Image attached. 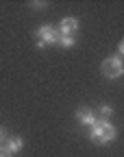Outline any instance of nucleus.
Returning <instances> with one entry per match:
<instances>
[{"instance_id": "nucleus-1", "label": "nucleus", "mask_w": 124, "mask_h": 157, "mask_svg": "<svg viewBox=\"0 0 124 157\" xmlns=\"http://www.w3.org/2000/svg\"><path fill=\"white\" fill-rule=\"evenodd\" d=\"M115 135H118V129L109 120H105V118H98L89 127V140L96 144H109L115 140Z\"/></svg>"}, {"instance_id": "nucleus-2", "label": "nucleus", "mask_w": 124, "mask_h": 157, "mask_svg": "<svg viewBox=\"0 0 124 157\" xmlns=\"http://www.w3.org/2000/svg\"><path fill=\"white\" fill-rule=\"evenodd\" d=\"M100 72L105 74L107 78H120L122 74H124V59L120 57V55H111V57H107L105 61L100 63Z\"/></svg>"}, {"instance_id": "nucleus-3", "label": "nucleus", "mask_w": 124, "mask_h": 157, "mask_svg": "<svg viewBox=\"0 0 124 157\" xmlns=\"http://www.w3.org/2000/svg\"><path fill=\"white\" fill-rule=\"evenodd\" d=\"M59 39V31L50 24H44L39 26V31L35 33V42H37V48H46L48 44H57Z\"/></svg>"}, {"instance_id": "nucleus-4", "label": "nucleus", "mask_w": 124, "mask_h": 157, "mask_svg": "<svg viewBox=\"0 0 124 157\" xmlns=\"http://www.w3.org/2000/svg\"><path fill=\"white\" fill-rule=\"evenodd\" d=\"M78 29H81V22H78V17H74V15L63 17V20L59 22V26H57L59 35H74Z\"/></svg>"}, {"instance_id": "nucleus-5", "label": "nucleus", "mask_w": 124, "mask_h": 157, "mask_svg": "<svg viewBox=\"0 0 124 157\" xmlns=\"http://www.w3.org/2000/svg\"><path fill=\"white\" fill-rule=\"evenodd\" d=\"M74 116H76V120H78L83 127H87V129L98 120V118H96V111H94L92 107H78Z\"/></svg>"}, {"instance_id": "nucleus-6", "label": "nucleus", "mask_w": 124, "mask_h": 157, "mask_svg": "<svg viewBox=\"0 0 124 157\" xmlns=\"http://www.w3.org/2000/svg\"><path fill=\"white\" fill-rule=\"evenodd\" d=\"M7 153H11V155H15V153H20L24 148V140L22 137H7V142H5V146H2Z\"/></svg>"}, {"instance_id": "nucleus-7", "label": "nucleus", "mask_w": 124, "mask_h": 157, "mask_svg": "<svg viewBox=\"0 0 124 157\" xmlns=\"http://www.w3.org/2000/svg\"><path fill=\"white\" fill-rule=\"evenodd\" d=\"M57 46H61V48H74L76 46V37L74 35H59Z\"/></svg>"}, {"instance_id": "nucleus-8", "label": "nucleus", "mask_w": 124, "mask_h": 157, "mask_svg": "<svg viewBox=\"0 0 124 157\" xmlns=\"http://www.w3.org/2000/svg\"><path fill=\"white\" fill-rule=\"evenodd\" d=\"M98 113L105 118V120H109V118L113 116V107L111 105H100V109H98Z\"/></svg>"}, {"instance_id": "nucleus-9", "label": "nucleus", "mask_w": 124, "mask_h": 157, "mask_svg": "<svg viewBox=\"0 0 124 157\" xmlns=\"http://www.w3.org/2000/svg\"><path fill=\"white\" fill-rule=\"evenodd\" d=\"M28 5H31L35 11H41V9H46V7H48V2H46V0H39V2H28Z\"/></svg>"}, {"instance_id": "nucleus-10", "label": "nucleus", "mask_w": 124, "mask_h": 157, "mask_svg": "<svg viewBox=\"0 0 124 157\" xmlns=\"http://www.w3.org/2000/svg\"><path fill=\"white\" fill-rule=\"evenodd\" d=\"M118 55L124 59V39H120V44H118Z\"/></svg>"}, {"instance_id": "nucleus-11", "label": "nucleus", "mask_w": 124, "mask_h": 157, "mask_svg": "<svg viewBox=\"0 0 124 157\" xmlns=\"http://www.w3.org/2000/svg\"><path fill=\"white\" fill-rule=\"evenodd\" d=\"M0 157H13V155H11V153H7L5 148H0Z\"/></svg>"}, {"instance_id": "nucleus-12", "label": "nucleus", "mask_w": 124, "mask_h": 157, "mask_svg": "<svg viewBox=\"0 0 124 157\" xmlns=\"http://www.w3.org/2000/svg\"><path fill=\"white\" fill-rule=\"evenodd\" d=\"M5 137H7V131H5L2 127H0V142H2V140H5Z\"/></svg>"}]
</instances>
